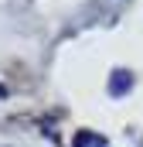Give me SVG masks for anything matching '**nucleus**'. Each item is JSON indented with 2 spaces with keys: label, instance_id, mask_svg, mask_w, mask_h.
Returning a JSON list of instances; mask_svg holds the SVG:
<instances>
[{
  "label": "nucleus",
  "instance_id": "f257e3e1",
  "mask_svg": "<svg viewBox=\"0 0 143 147\" xmlns=\"http://www.w3.org/2000/svg\"><path fill=\"white\" fill-rule=\"evenodd\" d=\"M133 89V75L123 72V69H116V72L109 75V92L112 96H123V92H130Z\"/></svg>",
  "mask_w": 143,
  "mask_h": 147
},
{
  "label": "nucleus",
  "instance_id": "f03ea898",
  "mask_svg": "<svg viewBox=\"0 0 143 147\" xmlns=\"http://www.w3.org/2000/svg\"><path fill=\"white\" fill-rule=\"evenodd\" d=\"M75 147H109V140L96 130H78L75 134Z\"/></svg>",
  "mask_w": 143,
  "mask_h": 147
}]
</instances>
